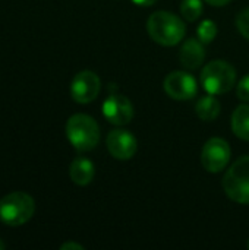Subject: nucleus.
Here are the masks:
<instances>
[{"instance_id":"obj_13","label":"nucleus","mask_w":249,"mask_h":250,"mask_svg":"<svg viewBox=\"0 0 249 250\" xmlns=\"http://www.w3.org/2000/svg\"><path fill=\"white\" fill-rule=\"evenodd\" d=\"M220 110H222V105H220V101L214 97V95H204L201 97L197 104H195V111H197V116L204 120V122H213L219 117L220 114Z\"/></svg>"},{"instance_id":"obj_22","label":"nucleus","mask_w":249,"mask_h":250,"mask_svg":"<svg viewBox=\"0 0 249 250\" xmlns=\"http://www.w3.org/2000/svg\"><path fill=\"white\" fill-rule=\"evenodd\" d=\"M3 249H4V243H3V242L0 240V250H3Z\"/></svg>"},{"instance_id":"obj_18","label":"nucleus","mask_w":249,"mask_h":250,"mask_svg":"<svg viewBox=\"0 0 249 250\" xmlns=\"http://www.w3.org/2000/svg\"><path fill=\"white\" fill-rule=\"evenodd\" d=\"M236 95L241 101L249 103V73L239 81V83L236 86Z\"/></svg>"},{"instance_id":"obj_9","label":"nucleus","mask_w":249,"mask_h":250,"mask_svg":"<svg viewBox=\"0 0 249 250\" xmlns=\"http://www.w3.org/2000/svg\"><path fill=\"white\" fill-rule=\"evenodd\" d=\"M106 145H107L110 155L120 161L131 160L136 154V149H138L136 138L129 130H123V129L112 130L107 135Z\"/></svg>"},{"instance_id":"obj_19","label":"nucleus","mask_w":249,"mask_h":250,"mask_svg":"<svg viewBox=\"0 0 249 250\" xmlns=\"http://www.w3.org/2000/svg\"><path fill=\"white\" fill-rule=\"evenodd\" d=\"M60 250H84V246H81L75 242H66L60 246Z\"/></svg>"},{"instance_id":"obj_7","label":"nucleus","mask_w":249,"mask_h":250,"mask_svg":"<svg viewBox=\"0 0 249 250\" xmlns=\"http://www.w3.org/2000/svg\"><path fill=\"white\" fill-rule=\"evenodd\" d=\"M163 88H164V92L176 101L192 100L198 92V83L195 78L181 70H175L169 73L164 78Z\"/></svg>"},{"instance_id":"obj_16","label":"nucleus","mask_w":249,"mask_h":250,"mask_svg":"<svg viewBox=\"0 0 249 250\" xmlns=\"http://www.w3.org/2000/svg\"><path fill=\"white\" fill-rule=\"evenodd\" d=\"M216 35H217V25L210 19L203 21L197 28V37L203 44H210L216 38Z\"/></svg>"},{"instance_id":"obj_11","label":"nucleus","mask_w":249,"mask_h":250,"mask_svg":"<svg viewBox=\"0 0 249 250\" xmlns=\"http://www.w3.org/2000/svg\"><path fill=\"white\" fill-rule=\"evenodd\" d=\"M204 59H205V50L200 40L189 38L181 47L179 60L185 69H189V70L198 69L204 63Z\"/></svg>"},{"instance_id":"obj_3","label":"nucleus","mask_w":249,"mask_h":250,"mask_svg":"<svg viewBox=\"0 0 249 250\" xmlns=\"http://www.w3.org/2000/svg\"><path fill=\"white\" fill-rule=\"evenodd\" d=\"M236 83V69L226 60H213L203 67L201 85L211 95L229 92Z\"/></svg>"},{"instance_id":"obj_6","label":"nucleus","mask_w":249,"mask_h":250,"mask_svg":"<svg viewBox=\"0 0 249 250\" xmlns=\"http://www.w3.org/2000/svg\"><path fill=\"white\" fill-rule=\"evenodd\" d=\"M230 146L223 138L208 139L201 151V164L208 173H220L230 161Z\"/></svg>"},{"instance_id":"obj_1","label":"nucleus","mask_w":249,"mask_h":250,"mask_svg":"<svg viewBox=\"0 0 249 250\" xmlns=\"http://www.w3.org/2000/svg\"><path fill=\"white\" fill-rule=\"evenodd\" d=\"M147 31L151 40H154L157 44L173 47L183 40L186 34V26L185 22L175 13L157 10L150 15L147 21Z\"/></svg>"},{"instance_id":"obj_4","label":"nucleus","mask_w":249,"mask_h":250,"mask_svg":"<svg viewBox=\"0 0 249 250\" xmlns=\"http://www.w3.org/2000/svg\"><path fill=\"white\" fill-rule=\"evenodd\" d=\"M34 212V198L25 192H12L0 201V220L10 227L28 223Z\"/></svg>"},{"instance_id":"obj_8","label":"nucleus","mask_w":249,"mask_h":250,"mask_svg":"<svg viewBox=\"0 0 249 250\" xmlns=\"http://www.w3.org/2000/svg\"><path fill=\"white\" fill-rule=\"evenodd\" d=\"M101 89V81L97 73L91 70H82L75 75L70 83V95L78 104L92 103Z\"/></svg>"},{"instance_id":"obj_17","label":"nucleus","mask_w":249,"mask_h":250,"mask_svg":"<svg viewBox=\"0 0 249 250\" xmlns=\"http://www.w3.org/2000/svg\"><path fill=\"white\" fill-rule=\"evenodd\" d=\"M236 26H238L239 32H241L247 40H249V7L244 9V10L238 15V18H236Z\"/></svg>"},{"instance_id":"obj_21","label":"nucleus","mask_w":249,"mask_h":250,"mask_svg":"<svg viewBox=\"0 0 249 250\" xmlns=\"http://www.w3.org/2000/svg\"><path fill=\"white\" fill-rule=\"evenodd\" d=\"M136 6H144V7H148V6H153L157 0H132Z\"/></svg>"},{"instance_id":"obj_5","label":"nucleus","mask_w":249,"mask_h":250,"mask_svg":"<svg viewBox=\"0 0 249 250\" xmlns=\"http://www.w3.org/2000/svg\"><path fill=\"white\" fill-rule=\"evenodd\" d=\"M223 189L233 202L249 205V155L241 157L230 166L223 179Z\"/></svg>"},{"instance_id":"obj_20","label":"nucleus","mask_w":249,"mask_h":250,"mask_svg":"<svg viewBox=\"0 0 249 250\" xmlns=\"http://www.w3.org/2000/svg\"><path fill=\"white\" fill-rule=\"evenodd\" d=\"M208 4H211V6H216V7H222V6H226V4H229L232 0H205Z\"/></svg>"},{"instance_id":"obj_10","label":"nucleus","mask_w":249,"mask_h":250,"mask_svg":"<svg viewBox=\"0 0 249 250\" xmlns=\"http://www.w3.org/2000/svg\"><path fill=\"white\" fill-rule=\"evenodd\" d=\"M103 116L116 126L128 125L134 117V105L129 98L120 94L110 95L103 103Z\"/></svg>"},{"instance_id":"obj_12","label":"nucleus","mask_w":249,"mask_h":250,"mask_svg":"<svg viewBox=\"0 0 249 250\" xmlns=\"http://www.w3.org/2000/svg\"><path fill=\"white\" fill-rule=\"evenodd\" d=\"M95 174V167L91 160L85 157H78L72 161L69 167L70 180L78 186H87L92 182Z\"/></svg>"},{"instance_id":"obj_2","label":"nucleus","mask_w":249,"mask_h":250,"mask_svg":"<svg viewBox=\"0 0 249 250\" xmlns=\"http://www.w3.org/2000/svg\"><path fill=\"white\" fill-rule=\"evenodd\" d=\"M66 136L76 151L88 152L98 145L100 127L91 116L78 113L66 122Z\"/></svg>"},{"instance_id":"obj_15","label":"nucleus","mask_w":249,"mask_h":250,"mask_svg":"<svg viewBox=\"0 0 249 250\" xmlns=\"http://www.w3.org/2000/svg\"><path fill=\"white\" fill-rule=\"evenodd\" d=\"M203 10L204 9L201 0H182L181 3V13L189 22L197 21L203 15Z\"/></svg>"},{"instance_id":"obj_23","label":"nucleus","mask_w":249,"mask_h":250,"mask_svg":"<svg viewBox=\"0 0 249 250\" xmlns=\"http://www.w3.org/2000/svg\"><path fill=\"white\" fill-rule=\"evenodd\" d=\"M248 249H249V240H248Z\"/></svg>"},{"instance_id":"obj_14","label":"nucleus","mask_w":249,"mask_h":250,"mask_svg":"<svg viewBox=\"0 0 249 250\" xmlns=\"http://www.w3.org/2000/svg\"><path fill=\"white\" fill-rule=\"evenodd\" d=\"M232 130L233 133L242 139L249 142V105L242 104L235 108L232 114Z\"/></svg>"}]
</instances>
